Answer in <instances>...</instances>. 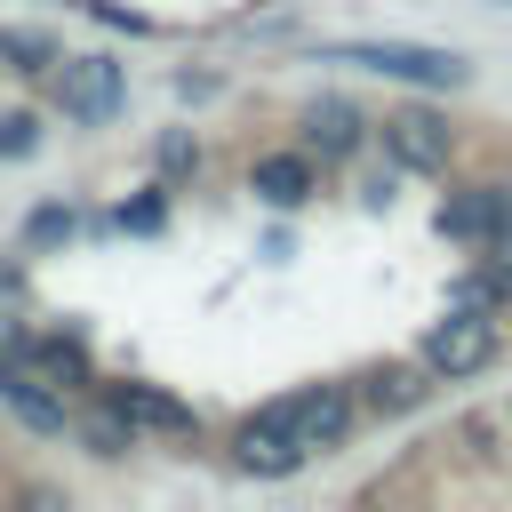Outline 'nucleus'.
I'll return each mask as SVG.
<instances>
[{
    "label": "nucleus",
    "mask_w": 512,
    "mask_h": 512,
    "mask_svg": "<svg viewBox=\"0 0 512 512\" xmlns=\"http://www.w3.org/2000/svg\"><path fill=\"white\" fill-rule=\"evenodd\" d=\"M112 408L136 424V432H192V408L160 384H112Z\"/></svg>",
    "instance_id": "obj_12"
},
{
    "label": "nucleus",
    "mask_w": 512,
    "mask_h": 512,
    "mask_svg": "<svg viewBox=\"0 0 512 512\" xmlns=\"http://www.w3.org/2000/svg\"><path fill=\"white\" fill-rule=\"evenodd\" d=\"M232 464L256 472V480H288V472L304 464V440H296V424H288V400L256 408V416L232 432Z\"/></svg>",
    "instance_id": "obj_5"
},
{
    "label": "nucleus",
    "mask_w": 512,
    "mask_h": 512,
    "mask_svg": "<svg viewBox=\"0 0 512 512\" xmlns=\"http://www.w3.org/2000/svg\"><path fill=\"white\" fill-rule=\"evenodd\" d=\"M120 224H136V232H152V224H160V200H136V208H120Z\"/></svg>",
    "instance_id": "obj_18"
},
{
    "label": "nucleus",
    "mask_w": 512,
    "mask_h": 512,
    "mask_svg": "<svg viewBox=\"0 0 512 512\" xmlns=\"http://www.w3.org/2000/svg\"><path fill=\"white\" fill-rule=\"evenodd\" d=\"M424 392H432V368H424V360H416V368L392 360V368H368V376H360V408H376V416H408Z\"/></svg>",
    "instance_id": "obj_11"
},
{
    "label": "nucleus",
    "mask_w": 512,
    "mask_h": 512,
    "mask_svg": "<svg viewBox=\"0 0 512 512\" xmlns=\"http://www.w3.org/2000/svg\"><path fill=\"white\" fill-rule=\"evenodd\" d=\"M352 416H360V392H352V384H312V392H296V400H288V424H296L304 456L344 448V440H352Z\"/></svg>",
    "instance_id": "obj_6"
},
{
    "label": "nucleus",
    "mask_w": 512,
    "mask_h": 512,
    "mask_svg": "<svg viewBox=\"0 0 512 512\" xmlns=\"http://www.w3.org/2000/svg\"><path fill=\"white\" fill-rule=\"evenodd\" d=\"M0 64L8 72H56V48L40 32H0Z\"/></svg>",
    "instance_id": "obj_15"
},
{
    "label": "nucleus",
    "mask_w": 512,
    "mask_h": 512,
    "mask_svg": "<svg viewBox=\"0 0 512 512\" xmlns=\"http://www.w3.org/2000/svg\"><path fill=\"white\" fill-rule=\"evenodd\" d=\"M24 368H32V376H48L56 392L88 384V352H80V336H32V344H24Z\"/></svg>",
    "instance_id": "obj_13"
},
{
    "label": "nucleus",
    "mask_w": 512,
    "mask_h": 512,
    "mask_svg": "<svg viewBox=\"0 0 512 512\" xmlns=\"http://www.w3.org/2000/svg\"><path fill=\"white\" fill-rule=\"evenodd\" d=\"M304 152H312V160H352V152H360V112H352L344 96H320V104L304 112Z\"/></svg>",
    "instance_id": "obj_9"
},
{
    "label": "nucleus",
    "mask_w": 512,
    "mask_h": 512,
    "mask_svg": "<svg viewBox=\"0 0 512 512\" xmlns=\"http://www.w3.org/2000/svg\"><path fill=\"white\" fill-rule=\"evenodd\" d=\"M440 240H464V248H488L496 240V184H464L440 200Z\"/></svg>",
    "instance_id": "obj_10"
},
{
    "label": "nucleus",
    "mask_w": 512,
    "mask_h": 512,
    "mask_svg": "<svg viewBox=\"0 0 512 512\" xmlns=\"http://www.w3.org/2000/svg\"><path fill=\"white\" fill-rule=\"evenodd\" d=\"M64 232H72L64 208H40V216H32V240H64Z\"/></svg>",
    "instance_id": "obj_17"
},
{
    "label": "nucleus",
    "mask_w": 512,
    "mask_h": 512,
    "mask_svg": "<svg viewBox=\"0 0 512 512\" xmlns=\"http://www.w3.org/2000/svg\"><path fill=\"white\" fill-rule=\"evenodd\" d=\"M48 80H56V112L80 120V128H96V120L120 112V64L112 56H56Z\"/></svg>",
    "instance_id": "obj_3"
},
{
    "label": "nucleus",
    "mask_w": 512,
    "mask_h": 512,
    "mask_svg": "<svg viewBox=\"0 0 512 512\" xmlns=\"http://www.w3.org/2000/svg\"><path fill=\"white\" fill-rule=\"evenodd\" d=\"M80 440H88V456H128V448H136V424L104 400L96 416H80Z\"/></svg>",
    "instance_id": "obj_14"
},
{
    "label": "nucleus",
    "mask_w": 512,
    "mask_h": 512,
    "mask_svg": "<svg viewBox=\"0 0 512 512\" xmlns=\"http://www.w3.org/2000/svg\"><path fill=\"white\" fill-rule=\"evenodd\" d=\"M432 376H480L488 360H496V312H464V304H448V320H432V336H424V352H416Z\"/></svg>",
    "instance_id": "obj_2"
},
{
    "label": "nucleus",
    "mask_w": 512,
    "mask_h": 512,
    "mask_svg": "<svg viewBox=\"0 0 512 512\" xmlns=\"http://www.w3.org/2000/svg\"><path fill=\"white\" fill-rule=\"evenodd\" d=\"M248 192H256L264 208H304V200L320 192V168H312V152H264V160L248 168Z\"/></svg>",
    "instance_id": "obj_8"
},
{
    "label": "nucleus",
    "mask_w": 512,
    "mask_h": 512,
    "mask_svg": "<svg viewBox=\"0 0 512 512\" xmlns=\"http://www.w3.org/2000/svg\"><path fill=\"white\" fill-rule=\"evenodd\" d=\"M40 144V120L32 112H0V160H24Z\"/></svg>",
    "instance_id": "obj_16"
},
{
    "label": "nucleus",
    "mask_w": 512,
    "mask_h": 512,
    "mask_svg": "<svg viewBox=\"0 0 512 512\" xmlns=\"http://www.w3.org/2000/svg\"><path fill=\"white\" fill-rule=\"evenodd\" d=\"M320 64H360V72L408 80V88H464V56L456 48H424V40H328Z\"/></svg>",
    "instance_id": "obj_1"
},
{
    "label": "nucleus",
    "mask_w": 512,
    "mask_h": 512,
    "mask_svg": "<svg viewBox=\"0 0 512 512\" xmlns=\"http://www.w3.org/2000/svg\"><path fill=\"white\" fill-rule=\"evenodd\" d=\"M0 408H8L16 424H32V432H64V424H72L64 392H56L48 376H32L24 360H0Z\"/></svg>",
    "instance_id": "obj_7"
},
{
    "label": "nucleus",
    "mask_w": 512,
    "mask_h": 512,
    "mask_svg": "<svg viewBox=\"0 0 512 512\" xmlns=\"http://www.w3.org/2000/svg\"><path fill=\"white\" fill-rule=\"evenodd\" d=\"M384 152H392V168H408V176H440L448 152H456V128H448L432 104H400V112H384Z\"/></svg>",
    "instance_id": "obj_4"
}]
</instances>
